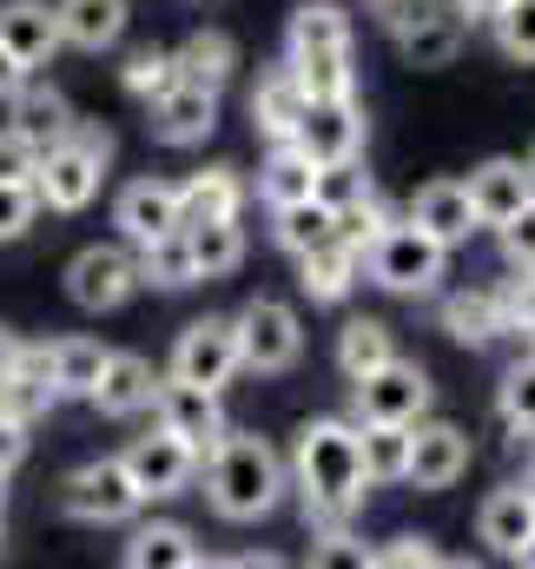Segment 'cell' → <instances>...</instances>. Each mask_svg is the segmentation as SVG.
<instances>
[{
    "label": "cell",
    "instance_id": "obj_34",
    "mask_svg": "<svg viewBox=\"0 0 535 569\" xmlns=\"http://www.w3.org/2000/svg\"><path fill=\"white\" fill-rule=\"evenodd\" d=\"M271 212H277V226H271V232H277V246H284V252H311V246H324V239L337 232V212H331L324 199H311V192H304V199H291V206H271Z\"/></svg>",
    "mask_w": 535,
    "mask_h": 569
},
{
    "label": "cell",
    "instance_id": "obj_14",
    "mask_svg": "<svg viewBox=\"0 0 535 569\" xmlns=\"http://www.w3.org/2000/svg\"><path fill=\"white\" fill-rule=\"evenodd\" d=\"M470 470V437L456 425H410V463H403V483H416V490H450L456 477Z\"/></svg>",
    "mask_w": 535,
    "mask_h": 569
},
{
    "label": "cell",
    "instance_id": "obj_2",
    "mask_svg": "<svg viewBox=\"0 0 535 569\" xmlns=\"http://www.w3.org/2000/svg\"><path fill=\"white\" fill-rule=\"evenodd\" d=\"M205 497L225 523H259L277 510L284 497V463L265 437H245V430H225L212 450H205Z\"/></svg>",
    "mask_w": 535,
    "mask_h": 569
},
{
    "label": "cell",
    "instance_id": "obj_41",
    "mask_svg": "<svg viewBox=\"0 0 535 569\" xmlns=\"http://www.w3.org/2000/svg\"><path fill=\"white\" fill-rule=\"evenodd\" d=\"M489 20H496V47L509 60H535V0H503Z\"/></svg>",
    "mask_w": 535,
    "mask_h": 569
},
{
    "label": "cell",
    "instance_id": "obj_52",
    "mask_svg": "<svg viewBox=\"0 0 535 569\" xmlns=\"http://www.w3.org/2000/svg\"><path fill=\"white\" fill-rule=\"evenodd\" d=\"M20 80H27V67L0 47V100H13V93H20Z\"/></svg>",
    "mask_w": 535,
    "mask_h": 569
},
{
    "label": "cell",
    "instance_id": "obj_38",
    "mask_svg": "<svg viewBox=\"0 0 535 569\" xmlns=\"http://www.w3.org/2000/svg\"><path fill=\"white\" fill-rule=\"evenodd\" d=\"M496 405H503V425L516 430H535V351L523 358V365H509L503 371V391H496Z\"/></svg>",
    "mask_w": 535,
    "mask_h": 569
},
{
    "label": "cell",
    "instance_id": "obj_53",
    "mask_svg": "<svg viewBox=\"0 0 535 569\" xmlns=\"http://www.w3.org/2000/svg\"><path fill=\"white\" fill-rule=\"evenodd\" d=\"M13 358H20V338H13V331L0 325V371H13Z\"/></svg>",
    "mask_w": 535,
    "mask_h": 569
},
{
    "label": "cell",
    "instance_id": "obj_29",
    "mask_svg": "<svg viewBox=\"0 0 535 569\" xmlns=\"http://www.w3.org/2000/svg\"><path fill=\"white\" fill-rule=\"evenodd\" d=\"M443 331H450L456 345H489V338H503V305H496V291L476 284V291L443 298Z\"/></svg>",
    "mask_w": 535,
    "mask_h": 569
},
{
    "label": "cell",
    "instance_id": "obj_56",
    "mask_svg": "<svg viewBox=\"0 0 535 569\" xmlns=\"http://www.w3.org/2000/svg\"><path fill=\"white\" fill-rule=\"evenodd\" d=\"M523 497H529V510H535V470H529V483H523Z\"/></svg>",
    "mask_w": 535,
    "mask_h": 569
},
{
    "label": "cell",
    "instance_id": "obj_9",
    "mask_svg": "<svg viewBox=\"0 0 535 569\" xmlns=\"http://www.w3.org/2000/svg\"><path fill=\"white\" fill-rule=\"evenodd\" d=\"M172 378L199 385V391H225L239 378V338H232V318H199L179 331L172 345Z\"/></svg>",
    "mask_w": 535,
    "mask_h": 569
},
{
    "label": "cell",
    "instance_id": "obj_16",
    "mask_svg": "<svg viewBox=\"0 0 535 569\" xmlns=\"http://www.w3.org/2000/svg\"><path fill=\"white\" fill-rule=\"evenodd\" d=\"M212 127H219V93H212V87L172 80V87L152 100V133L165 146H199Z\"/></svg>",
    "mask_w": 535,
    "mask_h": 569
},
{
    "label": "cell",
    "instance_id": "obj_1",
    "mask_svg": "<svg viewBox=\"0 0 535 569\" xmlns=\"http://www.w3.org/2000/svg\"><path fill=\"white\" fill-rule=\"evenodd\" d=\"M297 497H304L311 543L317 537H351V523L371 497V477H364V457H357V425H344V418L304 425V437H297Z\"/></svg>",
    "mask_w": 535,
    "mask_h": 569
},
{
    "label": "cell",
    "instance_id": "obj_18",
    "mask_svg": "<svg viewBox=\"0 0 535 569\" xmlns=\"http://www.w3.org/2000/svg\"><path fill=\"white\" fill-rule=\"evenodd\" d=\"M410 226H416V232H430L443 252H450V246H463V239L476 232V212H470L463 179H430V186L410 199Z\"/></svg>",
    "mask_w": 535,
    "mask_h": 569
},
{
    "label": "cell",
    "instance_id": "obj_43",
    "mask_svg": "<svg viewBox=\"0 0 535 569\" xmlns=\"http://www.w3.org/2000/svg\"><path fill=\"white\" fill-rule=\"evenodd\" d=\"M120 80H127V93H139V100H159V93L179 80V60H172V53H159V47H145V53L127 60V73H120Z\"/></svg>",
    "mask_w": 535,
    "mask_h": 569
},
{
    "label": "cell",
    "instance_id": "obj_42",
    "mask_svg": "<svg viewBox=\"0 0 535 569\" xmlns=\"http://www.w3.org/2000/svg\"><path fill=\"white\" fill-rule=\"evenodd\" d=\"M33 212H40L33 179H0V246L27 239V232H33Z\"/></svg>",
    "mask_w": 535,
    "mask_h": 569
},
{
    "label": "cell",
    "instance_id": "obj_60",
    "mask_svg": "<svg viewBox=\"0 0 535 569\" xmlns=\"http://www.w3.org/2000/svg\"><path fill=\"white\" fill-rule=\"evenodd\" d=\"M529 338H535V325H529Z\"/></svg>",
    "mask_w": 535,
    "mask_h": 569
},
{
    "label": "cell",
    "instance_id": "obj_50",
    "mask_svg": "<svg viewBox=\"0 0 535 569\" xmlns=\"http://www.w3.org/2000/svg\"><path fill=\"white\" fill-rule=\"evenodd\" d=\"M67 140H73V146H87V152H93L100 166L113 159V133H107V127H87V120H73V127H67Z\"/></svg>",
    "mask_w": 535,
    "mask_h": 569
},
{
    "label": "cell",
    "instance_id": "obj_31",
    "mask_svg": "<svg viewBox=\"0 0 535 569\" xmlns=\"http://www.w3.org/2000/svg\"><path fill=\"white\" fill-rule=\"evenodd\" d=\"M403 67H450L463 53V13H436V20H416L397 33Z\"/></svg>",
    "mask_w": 535,
    "mask_h": 569
},
{
    "label": "cell",
    "instance_id": "obj_21",
    "mask_svg": "<svg viewBox=\"0 0 535 569\" xmlns=\"http://www.w3.org/2000/svg\"><path fill=\"white\" fill-rule=\"evenodd\" d=\"M53 20H60V40L67 47L107 53L127 33V0H53Z\"/></svg>",
    "mask_w": 535,
    "mask_h": 569
},
{
    "label": "cell",
    "instance_id": "obj_58",
    "mask_svg": "<svg viewBox=\"0 0 535 569\" xmlns=\"http://www.w3.org/2000/svg\"><path fill=\"white\" fill-rule=\"evenodd\" d=\"M0 503H7V470H0Z\"/></svg>",
    "mask_w": 535,
    "mask_h": 569
},
{
    "label": "cell",
    "instance_id": "obj_22",
    "mask_svg": "<svg viewBox=\"0 0 535 569\" xmlns=\"http://www.w3.org/2000/svg\"><path fill=\"white\" fill-rule=\"evenodd\" d=\"M357 272H364V252H357V246H344L337 232H331L324 246L297 252V284H304L317 305H337V298H351Z\"/></svg>",
    "mask_w": 535,
    "mask_h": 569
},
{
    "label": "cell",
    "instance_id": "obj_8",
    "mask_svg": "<svg viewBox=\"0 0 535 569\" xmlns=\"http://www.w3.org/2000/svg\"><path fill=\"white\" fill-rule=\"evenodd\" d=\"M430 411V378L423 365L384 358L371 378H357V425H416Z\"/></svg>",
    "mask_w": 535,
    "mask_h": 569
},
{
    "label": "cell",
    "instance_id": "obj_28",
    "mask_svg": "<svg viewBox=\"0 0 535 569\" xmlns=\"http://www.w3.org/2000/svg\"><path fill=\"white\" fill-rule=\"evenodd\" d=\"M185 246H192V272H199V279H225V272H239V259H245L239 219H199V226H185Z\"/></svg>",
    "mask_w": 535,
    "mask_h": 569
},
{
    "label": "cell",
    "instance_id": "obj_3",
    "mask_svg": "<svg viewBox=\"0 0 535 569\" xmlns=\"http://www.w3.org/2000/svg\"><path fill=\"white\" fill-rule=\"evenodd\" d=\"M284 67L297 73L304 100L351 93V20H344V7H331V0L297 7L291 33H284Z\"/></svg>",
    "mask_w": 535,
    "mask_h": 569
},
{
    "label": "cell",
    "instance_id": "obj_17",
    "mask_svg": "<svg viewBox=\"0 0 535 569\" xmlns=\"http://www.w3.org/2000/svg\"><path fill=\"white\" fill-rule=\"evenodd\" d=\"M0 47L33 73V67H47L67 40H60V20H53L47 0H7V7H0Z\"/></svg>",
    "mask_w": 535,
    "mask_h": 569
},
{
    "label": "cell",
    "instance_id": "obj_54",
    "mask_svg": "<svg viewBox=\"0 0 535 569\" xmlns=\"http://www.w3.org/2000/svg\"><path fill=\"white\" fill-rule=\"evenodd\" d=\"M456 7H463V20H489V13H496L503 0H456Z\"/></svg>",
    "mask_w": 535,
    "mask_h": 569
},
{
    "label": "cell",
    "instance_id": "obj_32",
    "mask_svg": "<svg viewBox=\"0 0 535 569\" xmlns=\"http://www.w3.org/2000/svg\"><path fill=\"white\" fill-rule=\"evenodd\" d=\"M133 266H139V284H165V291L199 284V272H192V246H185V226H179V232L145 239V246L133 252Z\"/></svg>",
    "mask_w": 535,
    "mask_h": 569
},
{
    "label": "cell",
    "instance_id": "obj_26",
    "mask_svg": "<svg viewBox=\"0 0 535 569\" xmlns=\"http://www.w3.org/2000/svg\"><path fill=\"white\" fill-rule=\"evenodd\" d=\"M297 113H304V87H297V73H291V67L259 73V87H252V127L277 146V140H291Z\"/></svg>",
    "mask_w": 535,
    "mask_h": 569
},
{
    "label": "cell",
    "instance_id": "obj_10",
    "mask_svg": "<svg viewBox=\"0 0 535 569\" xmlns=\"http://www.w3.org/2000/svg\"><path fill=\"white\" fill-rule=\"evenodd\" d=\"M139 291V266L127 246H87L73 266H67V298L80 311H120Z\"/></svg>",
    "mask_w": 535,
    "mask_h": 569
},
{
    "label": "cell",
    "instance_id": "obj_36",
    "mask_svg": "<svg viewBox=\"0 0 535 569\" xmlns=\"http://www.w3.org/2000/svg\"><path fill=\"white\" fill-rule=\"evenodd\" d=\"M107 365V345L100 338H60L53 345V398H87L93 378Z\"/></svg>",
    "mask_w": 535,
    "mask_h": 569
},
{
    "label": "cell",
    "instance_id": "obj_51",
    "mask_svg": "<svg viewBox=\"0 0 535 569\" xmlns=\"http://www.w3.org/2000/svg\"><path fill=\"white\" fill-rule=\"evenodd\" d=\"M27 457V425H0V470H13Z\"/></svg>",
    "mask_w": 535,
    "mask_h": 569
},
{
    "label": "cell",
    "instance_id": "obj_30",
    "mask_svg": "<svg viewBox=\"0 0 535 569\" xmlns=\"http://www.w3.org/2000/svg\"><path fill=\"white\" fill-rule=\"evenodd\" d=\"M127 563L133 569H192V563H205V557H199V543H192L185 523H145L127 543Z\"/></svg>",
    "mask_w": 535,
    "mask_h": 569
},
{
    "label": "cell",
    "instance_id": "obj_5",
    "mask_svg": "<svg viewBox=\"0 0 535 569\" xmlns=\"http://www.w3.org/2000/svg\"><path fill=\"white\" fill-rule=\"evenodd\" d=\"M364 266H371V279L384 284V291L416 298V291H430V284L443 279V246L430 232H416L410 219H391L377 232V246L364 252Z\"/></svg>",
    "mask_w": 535,
    "mask_h": 569
},
{
    "label": "cell",
    "instance_id": "obj_46",
    "mask_svg": "<svg viewBox=\"0 0 535 569\" xmlns=\"http://www.w3.org/2000/svg\"><path fill=\"white\" fill-rule=\"evenodd\" d=\"M436 13H463L456 0H377V20L403 33V27H416V20H436Z\"/></svg>",
    "mask_w": 535,
    "mask_h": 569
},
{
    "label": "cell",
    "instance_id": "obj_33",
    "mask_svg": "<svg viewBox=\"0 0 535 569\" xmlns=\"http://www.w3.org/2000/svg\"><path fill=\"white\" fill-rule=\"evenodd\" d=\"M384 358H397V345H391V325H377V318H351L344 331H337V371L357 385V378H371Z\"/></svg>",
    "mask_w": 535,
    "mask_h": 569
},
{
    "label": "cell",
    "instance_id": "obj_44",
    "mask_svg": "<svg viewBox=\"0 0 535 569\" xmlns=\"http://www.w3.org/2000/svg\"><path fill=\"white\" fill-rule=\"evenodd\" d=\"M47 405H53V391L0 371V425H33V418H47Z\"/></svg>",
    "mask_w": 535,
    "mask_h": 569
},
{
    "label": "cell",
    "instance_id": "obj_7",
    "mask_svg": "<svg viewBox=\"0 0 535 569\" xmlns=\"http://www.w3.org/2000/svg\"><path fill=\"white\" fill-rule=\"evenodd\" d=\"M364 133H371V120H364L357 93H337V100H304V113L291 127V146L311 166H324V159H357L364 152Z\"/></svg>",
    "mask_w": 535,
    "mask_h": 569
},
{
    "label": "cell",
    "instance_id": "obj_19",
    "mask_svg": "<svg viewBox=\"0 0 535 569\" xmlns=\"http://www.w3.org/2000/svg\"><path fill=\"white\" fill-rule=\"evenodd\" d=\"M113 226L127 232V246H145L159 232H179V186L165 179H133L113 206Z\"/></svg>",
    "mask_w": 535,
    "mask_h": 569
},
{
    "label": "cell",
    "instance_id": "obj_39",
    "mask_svg": "<svg viewBox=\"0 0 535 569\" xmlns=\"http://www.w3.org/2000/svg\"><path fill=\"white\" fill-rule=\"evenodd\" d=\"M357 192H371V179H364V166H357V159H324V166H311V199H324L331 212H337V206H351Z\"/></svg>",
    "mask_w": 535,
    "mask_h": 569
},
{
    "label": "cell",
    "instance_id": "obj_27",
    "mask_svg": "<svg viewBox=\"0 0 535 569\" xmlns=\"http://www.w3.org/2000/svg\"><path fill=\"white\" fill-rule=\"evenodd\" d=\"M172 60H179V80H192V87H212V93H219V87L232 80V67H239V47H232V33L199 27Z\"/></svg>",
    "mask_w": 535,
    "mask_h": 569
},
{
    "label": "cell",
    "instance_id": "obj_47",
    "mask_svg": "<svg viewBox=\"0 0 535 569\" xmlns=\"http://www.w3.org/2000/svg\"><path fill=\"white\" fill-rule=\"evenodd\" d=\"M496 232H503V252H509V266H535V199L516 212V219H503Z\"/></svg>",
    "mask_w": 535,
    "mask_h": 569
},
{
    "label": "cell",
    "instance_id": "obj_15",
    "mask_svg": "<svg viewBox=\"0 0 535 569\" xmlns=\"http://www.w3.org/2000/svg\"><path fill=\"white\" fill-rule=\"evenodd\" d=\"M463 192H470L476 226H503V219H516L535 199V172L523 159H483V166L463 179Z\"/></svg>",
    "mask_w": 535,
    "mask_h": 569
},
{
    "label": "cell",
    "instance_id": "obj_24",
    "mask_svg": "<svg viewBox=\"0 0 535 569\" xmlns=\"http://www.w3.org/2000/svg\"><path fill=\"white\" fill-rule=\"evenodd\" d=\"M245 206V179L232 166H205L179 186V226H199V219H239Z\"/></svg>",
    "mask_w": 535,
    "mask_h": 569
},
{
    "label": "cell",
    "instance_id": "obj_45",
    "mask_svg": "<svg viewBox=\"0 0 535 569\" xmlns=\"http://www.w3.org/2000/svg\"><path fill=\"white\" fill-rule=\"evenodd\" d=\"M371 563L377 569H430V563H443V550L430 537H391L384 550H371Z\"/></svg>",
    "mask_w": 535,
    "mask_h": 569
},
{
    "label": "cell",
    "instance_id": "obj_59",
    "mask_svg": "<svg viewBox=\"0 0 535 569\" xmlns=\"http://www.w3.org/2000/svg\"><path fill=\"white\" fill-rule=\"evenodd\" d=\"M523 166H529V172H535V152H529V159H523Z\"/></svg>",
    "mask_w": 535,
    "mask_h": 569
},
{
    "label": "cell",
    "instance_id": "obj_6",
    "mask_svg": "<svg viewBox=\"0 0 535 569\" xmlns=\"http://www.w3.org/2000/svg\"><path fill=\"white\" fill-rule=\"evenodd\" d=\"M139 497L133 477H127V463L120 457H100V463H80L67 483H60V510L73 517V523H127L139 517Z\"/></svg>",
    "mask_w": 535,
    "mask_h": 569
},
{
    "label": "cell",
    "instance_id": "obj_55",
    "mask_svg": "<svg viewBox=\"0 0 535 569\" xmlns=\"http://www.w3.org/2000/svg\"><path fill=\"white\" fill-rule=\"evenodd\" d=\"M516 563H529V569H535V537L523 543V550H516Z\"/></svg>",
    "mask_w": 535,
    "mask_h": 569
},
{
    "label": "cell",
    "instance_id": "obj_37",
    "mask_svg": "<svg viewBox=\"0 0 535 569\" xmlns=\"http://www.w3.org/2000/svg\"><path fill=\"white\" fill-rule=\"evenodd\" d=\"M304 192H311V159L291 140H277L271 159L259 166V199H265V206H291V199H304Z\"/></svg>",
    "mask_w": 535,
    "mask_h": 569
},
{
    "label": "cell",
    "instance_id": "obj_40",
    "mask_svg": "<svg viewBox=\"0 0 535 569\" xmlns=\"http://www.w3.org/2000/svg\"><path fill=\"white\" fill-rule=\"evenodd\" d=\"M384 226H391V212H384V199H377V192H357L351 206H337V239H344V246H357V252H371Z\"/></svg>",
    "mask_w": 535,
    "mask_h": 569
},
{
    "label": "cell",
    "instance_id": "obj_4",
    "mask_svg": "<svg viewBox=\"0 0 535 569\" xmlns=\"http://www.w3.org/2000/svg\"><path fill=\"white\" fill-rule=\"evenodd\" d=\"M232 338H239V371H259V378L291 371L297 351H304L297 311H291L284 298H252V305L232 318Z\"/></svg>",
    "mask_w": 535,
    "mask_h": 569
},
{
    "label": "cell",
    "instance_id": "obj_13",
    "mask_svg": "<svg viewBox=\"0 0 535 569\" xmlns=\"http://www.w3.org/2000/svg\"><path fill=\"white\" fill-rule=\"evenodd\" d=\"M152 411H159V425L172 430L179 443H192L199 457L225 437L219 391H199V385H185V378H159V385H152Z\"/></svg>",
    "mask_w": 535,
    "mask_h": 569
},
{
    "label": "cell",
    "instance_id": "obj_20",
    "mask_svg": "<svg viewBox=\"0 0 535 569\" xmlns=\"http://www.w3.org/2000/svg\"><path fill=\"white\" fill-rule=\"evenodd\" d=\"M152 365L133 358V351H107V365H100V378H93V391H87V405H100L107 418H133L152 405Z\"/></svg>",
    "mask_w": 535,
    "mask_h": 569
},
{
    "label": "cell",
    "instance_id": "obj_57",
    "mask_svg": "<svg viewBox=\"0 0 535 569\" xmlns=\"http://www.w3.org/2000/svg\"><path fill=\"white\" fill-rule=\"evenodd\" d=\"M523 443H529V457H535V430H523Z\"/></svg>",
    "mask_w": 535,
    "mask_h": 569
},
{
    "label": "cell",
    "instance_id": "obj_49",
    "mask_svg": "<svg viewBox=\"0 0 535 569\" xmlns=\"http://www.w3.org/2000/svg\"><path fill=\"white\" fill-rule=\"evenodd\" d=\"M13 378H27V385L53 391V345H20V358H13Z\"/></svg>",
    "mask_w": 535,
    "mask_h": 569
},
{
    "label": "cell",
    "instance_id": "obj_25",
    "mask_svg": "<svg viewBox=\"0 0 535 569\" xmlns=\"http://www.w3.org/2000/svg\"><path fill=\"white\" fill-rule=\"evenodd\" d=\"M7 107H13V133L33 140L40 152L60 146L67 127H73V107H67V93H53V87H27V80H20V93H13Z\"/></svg>",
    "mask_w": 535,
    "mask_h": 569
},
{
    "label": "cell",
    "instance_id": "obj_12",
    "mask_svg": "<svg viewBox=\"0 0 535 569\" xmlns=\"http://www.w3.org/2000/svg\"><path fill=\"white\" fill-rule=\"evenodd\" d=\"M100 159L87 152V146L60 140L40 152V166H33V192H40V206H53V212H87L93 206V192H100Z\"/></svg>",
    "mask_w": 535,
    "mask_h": 569
},
{
    "label": "cell",
    "instance_id": "obj_35",
    "mask_svg": "<svg viewBox=\"0 0 535 569\" xmlns=\"http://www.w3.org/2000/svg\"><path fill=\"white\" fill-rule=\"evenodd\" d=\"M357 457L371 483H403L410 463V425H357Z\"/></svg>",
    "mask_w": 535,
    "mask_h": 569
},
{
    "label": "cell",
    "instance_id": "obj_48",
    "mask_svg": "<svg viewBox=\"0 0 535 569\" xmlns=\"http://www.w3.org/2000/svg\"><path fill=\"white\" fill-rule=\"evenodd\" d=\"M33 166H40V146L20 140L13 127L0 133V179H33Z\"/></svg>",
    "mask_w": 535,
    "mask_h": 569
},
{
    "label": "cell",
    "instance_id": "obj_11",
    "mask_svg": "<svg viewBox=\"0 0 535 569\" xmlns=\"http://www.w3.org/2000/svg\"><path fill=\"white\" fill-rule=\"evenodd\" d=\"M120 463H127V477H133L139 497H145V503H159V497H179V490L192 483V470H199V450H192V443H179L172 430L159 425L152 437H133Z\"/></svg>",
    "mask_w": 535,
    "mask_h": 569
},
{
    "label": "cell",
    "instance_id": "obj_23",
    "mask_svg": "<svg viewBox=\"0 0 535 569\" xmlns=\"http://www.w3.org/2000/svg\"><path fill=\"white\" fill-rule=\"evenodd\" d=\"M476 537H483L496 557H516V550L529 543L535 537V510H529V497H523V483H503V490L483 497V510H476Z\"/></svg>",
    "mask_w": 535,
    "mask_h": 569
}]
</instances>
